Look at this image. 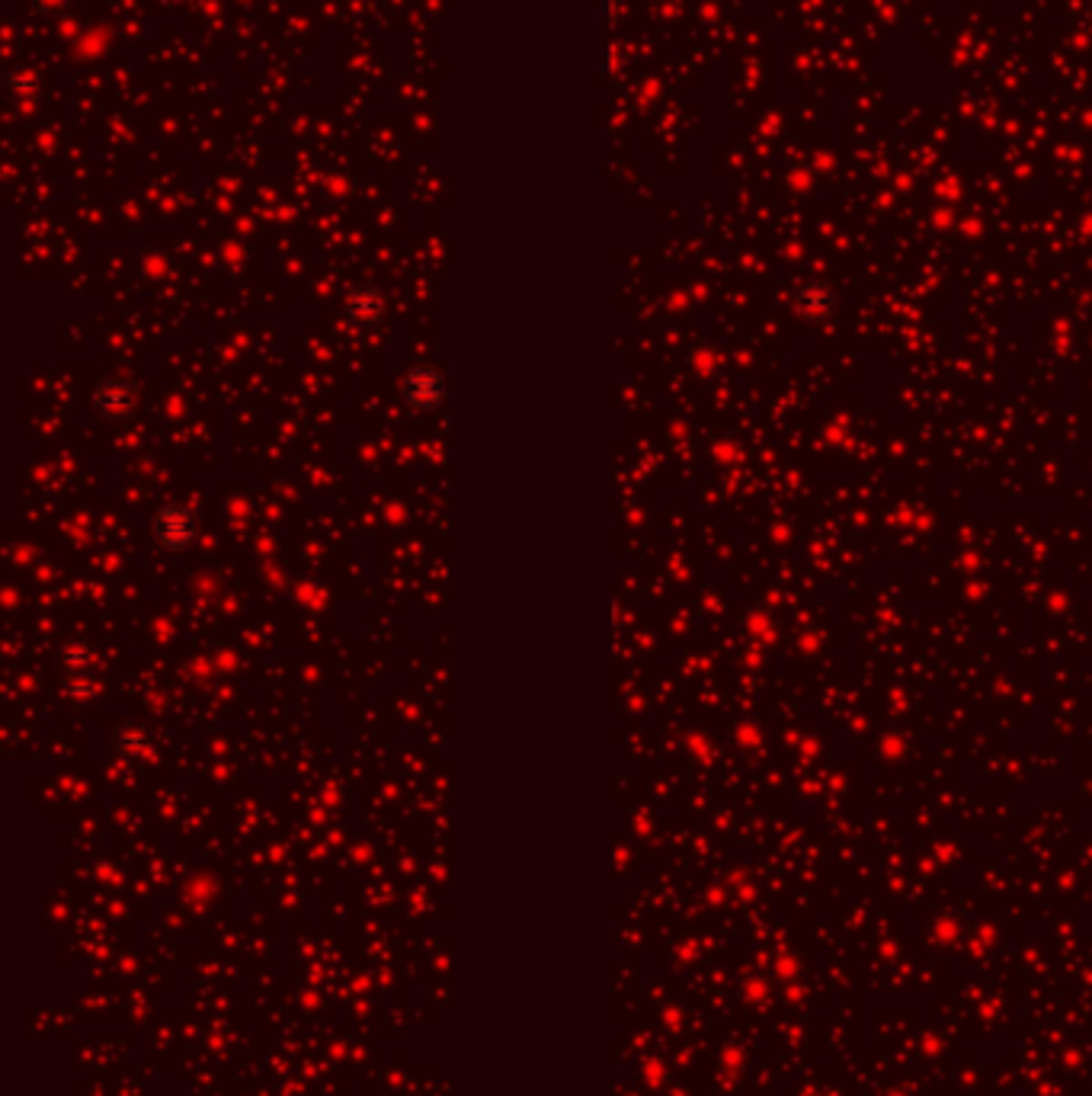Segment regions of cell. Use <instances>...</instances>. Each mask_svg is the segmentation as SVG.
Masks as SVG:
<instances>
[{
  "label": "cell",
  "instance_id": "6da1fadb",
  "mask_svg": "<svg viewBox=\"0 0 1092 1096\" xmlns=\"http://www.w3.org/2000/svg\"><path fill=\"white\" fill-rule=\"evenodd\" d=\"M10 90H14V93H20V90H29V93H32V90H36V74H29V71L14 74V77H10Z\"/></svg>",
  "mask_w": 1092,
  "mask_h": 1096
},
{
  "label": "cell",
  "instance_id": "7a4b0ae2",
  "mask_svg": "<svg viewBox=\"0 0 1092 1096\" xmlns=\"http://www.w3.org/2000/svg\"><path fill=\"white\" fill-rule=\"evenodd\" d=\"M36 4H42V7H59V4H65V0H36Z\"/></svg>",
  "mask_w": 1092,
  "mask_h": 1096
}]
</instances>
